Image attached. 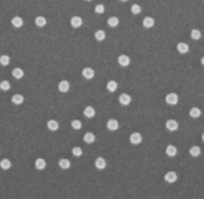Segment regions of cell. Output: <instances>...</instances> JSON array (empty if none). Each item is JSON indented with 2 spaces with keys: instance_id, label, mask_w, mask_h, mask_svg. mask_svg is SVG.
<instances>
[{
  "instance_id": "cell-1",
  "label": "cell",
  "mask_w": 204,
  "mask_h": 199,
  "mask_svg": "<svg viewBox=\"0 0 204 199\" xmlns=\"http://www.w3.org/2000/svg\"><path fill=\"white\" fill-rule=\"evenodd\" d=\"M166 102L169 105H176L179 102V96L176 93H169L166 96Z\"/></svg>"
},
{
  "instance_id": "cell-2",
  "label": "cell",
  "mask_w": 204,
  "mask_h": 199,
  "mask_svg": "<svg viewBox=\"0 0 204 199\" xmlns=\"http://www.w3.org/2000/svg\"><path fill=\"white\" fill-rule=\"evenodd\" d=\"M130 142L134 145H138L142 142V135L138 132H135L130 136Z\"/></svg>"
},
{
  "instance_id": "cell-3",
  "label": "cell",
  "mask_w": 204,
  "mask_h": 199,
  "mask_svg": "<svg viewBox=\"0 0 204 199\" xmlns=\"http://www.w3.org/2000/svg\"><path fill=\"white\" fill-rule=\"evenodd\" d=\"M166 128L171 132L176 131L179 128V122L175 121V120H168V121L166 122Z\"/></svg>"
},
{
  "instance_id": "cell-4",
  "label": "cell",
  "mask_w": 204,
  "mask_h": 199,
  "mask_svg": "<svg viewBox=\"0 0 204 199\" xmlns=\"http://www.w3.org/2000/svg\"><path fill=\"white\" fill-rule=\"evenodd\" d=\"M118 101H120V103L123 104V105H129L131 103V101H132V98H131V96L129 94L123 93V94H121L120 97H118Z\"/></svg>"
},
{
  "instance_id": "cell-5",
  "label": "cell",
  "mask_w": 204,
  "mask_h": 199,
  "mask_svg": "<svg viewBox=\"0 0 204 199\" xmlns=\"http://www.w3.org/2000/svg\"><path fill=\"white\" fill-rule=\"evenodd\" d=\"M106 127L109 131H115L118 129V122L114 119H110V120L107 121Z\"/></svg>"
},
{
  "instance_id": "cell-6",
  "label": "cell",
  "mask_w": 204,
  "mask_h": 199,
  "mask_svg": "<svg viewBox=\"0 0 204 199\" xmlns=\"http://www.w3.org/2000/svg\"><path fill=\"white\" fill-rule=\"evenodd\" d=\"M118 63H120L121 66H128L130 64V62H131V59H130L129 56H127V55L121 54V55L118 56Z\"/></svg>"
},
{
  "instance_id": "cell-7",
  "label": "cell",
  "mask_w": 204,
  "mask_h": 199,
  "mask_svg": "<svg viewBox=\"0 0 204 199\" xmlns=\"http://www.w3.org/2000/svg\"><path fill=\"white\" fill-rule=\"evenodd\" d=\"M82 75H83V77L85 79H87V80H91V79L94 77L95 73H94V69H92L91 68H86V69H83Z\"/></svg>"
},
{
  "instance_id": "cell-8",
  "label": "cell",
  "mask_w": 204,
  "mask_h": 199,
  "mask_svg": "<svg viewBox=\"0 0 204 199\" xmlns=\"http://www.w3.org/2000/svg\"><path fill=\"white\" fill-rule=\"evenodd\" d=\"M164 180L167 183H175L178 180V176H176V173L175 172H168L164 176Z\"/></svg>"
},
{
  "instance_id": "cell-9",
  "label": "cell",
  "mask_w": 204,
  "mask_h": 199,
  "mask_svg": "<svg viewBox=\"0 0 204 199\" xmlns=\"http://www.w3.org/2000/svg\"><path fill=\"white\" fill-rule=\"evenodd\" d=\"M176 49H178V51L180 53H182V54H185V53L189 52V45H188L187 43H184V42H181L179 43L178 45H176Z\"/></svg>"
},
{
  "instance_id": "cell-10",
  "label": "cell",
  "mask_w": 204,
  "mask_h": 199,
  "mask_svg": "<svg viewBox=\"0 0 204 199\" xmlns=\"http://www.w3.org/2000/svg\"><path fill=\"white\" fill-rule=\"evenodd\" d=\"M58 90L60 92H62V93L68 92V90H70V83H68V81H65V80L61 81V82L58 84Z\"/></svg>"
},
{
  "instance_id": "cell-11",
  "label": "cell",
  "mask_w": 204,
  "mask_h": 199,
  "mask_svg": "<svg viewBox=\"0 0 204 199\" xmlns=\"http://www.w3.org/2000/svg\"><path fill=\"white\" fill-rule=\"evenodd\" d=\"M95 166L98 170H104V168H106V161H105V159L102 158V157H98L95 160Z\"/></svg>"
},
{
  "instance_id": "cell-12",
  "label": "cell",
  "mask_w": 204,
  "mask_h": 199,
  "mask_svg": "<svg viewBox=\"0 0 204 199\" xmlns=\"http://www.w3.org/2000/svg\"><path fill=\"white\" fill-rule=\"evenodd\" d=\"M70 24L74 28H80L83 25V20L80 17H73L70 20Z\"/></svg>"
},
{
  "instance_id": "cell-13",
  "label": "cell",
  "mask_w": 204,
  "mask_h": 199,
  "mask_svg": "<svg viewBox=\"0 0 204 199\" xmlns=\"http://www.w3.org/2000/svg\"><path fill=\"white\" fill-rule=\"evenodd\" d=\"M95 109L92 107V106H87L86 108L84 109V115L86 117H88V119H91V117H93L94 115H95Z\"/></svg>"
},
{
  "instance_id": "cell-14",
  "label": "cell",
  "mask_w": 204,
  "mask_h": 199,
  "mask_svg": "<svg viewBox=\"0 0 204 199\" xmlns=\"http://www.w3.org/2000/svg\"><path fill=\"white\" fill-rule=\"evenodd\" d=\"M45 166H46V161H45V159L43 158H37L35 161V168H37L39 171H42L45 168Z\"/></svg>"
},
{
  "instance_id": "cell-15",
  "label": "cell",
  "mask_w": 204,
  "mask_h": 199,
  "mask_svg": "<svg viewBox=\"0 0 204 199\" xmlns=\"http://www.w3.org/2000/svg\"><path fill=\"white\" fill-rule=\"evenodd\" d=\"M155 22H154V18L150 17H145L143 20V26L145 28H147V29H150V28H152L154 26Z\"/></svg>"
},
{
  "instance_id": "cell-16",
  "label": "cell",
  "mask_w": 204,
  "mask_h": 199,
  "mask_svg": "<svg viewBox=\"0 0 204 199\" xmlns=\"http://www.w3.org/2000/svg\"><path fill=\"white\" fill-rule=\"evenodd\" d=\"M24 100H25V98L22 94H15V95H13L12 98H11L12 103H15V105H20V104H22L23 102H24Z\"/></svg>"
},
{
  "instance_id": "cell-17",
  "label": "cell",
  "mask_w": 204,
  "mask_h": 199,
  "mask_svg": "<svg viewBox=\"0 0 204 199\" xmlns=\"http://www.w3.org/2000/svg\"><path fill=\"white\" fill-rule=\"evenodd\" d=\"M166 153L168 156H171V157L176 156V153H178V149H176L174 145H168V146L166 147Z\"/></svg>"
},
{
  "instance_id": "cell-18",
  "label": "cell",
  "mask_w": 204,
  "mask_h": 199,
  "mask_svg": "<svg viewBox=\"0 0 204 199\" xmlns=\"http://www.w3.org/2000/svg\"><path fill=\"white\" fill-rule=\"evenodd\" d=\"M12 77L13 78H15V79H17V80H20V79H22L23 77H24V71H23L22 69H20V68H15V69L12 71Z\"/></svg>"
},
{
  "instance_id": "cell-19",
  "label": "cell",
  "mask_w": 204,
  "mask_h": 199,
  "mask_svg": "<svg viewBox=\"0 0 204 199\" xmlns=\"http://www.w3.org/2000/svg\"><path fill=\"white\" fill-rule=\"evenodd\" d=\"M11 24H12V26L15 28H20L24 25V20L20 17H15L11 20Z\"/></svg>"
},
{
  "instance_id": "cell-20",
  "label": "cell",
  "mask_w": 204,
  "mask_h": 199,
  "mask_svg": "<svg viewBox=\"0 0 204 199\" xmlns=\"http://www.w3.org/2000/svg\"><path fill=\"white\" fill-rule=\"evenodd\" d=\"M58 165L60 166L62 170H68V168H70V161L66 158H61L60 160L58 161Z\"/></svg>"
},
{
  "instance_id": "cell-21",
  "label": "cell",
  "mask_w": 204,
  "mask_h": 199,
  "mask_svg": "<svg viewBox=\"0 0 204 199\" xmlns=\"http://www.w3.org/2000/svg\"><path fill=\"white\" fill-rule=\"evenodd\" d=\"M84 141L86 143H88V144H91V143H93L95 141V135L93 133H91V132H88V133H86L84 135Z\"/></svg>"
},
{
  "instance_id": "cell-22",
  "label": "cell",
  "mask_w": 204,
  "mask_h": 199,
  "mask_svg": "<svg viewBox=\"0 0 204 199\" xmlns=\"http://www.w3.org/2000/svg\"><path fill=\"white\" fill-rule=\"evenodd\" d=\"M47 127L49 130L56 131V130H58V128H59V124L56 121H54V120H50V121H48L47 122Z\"/></svg>"
},
{
  "instance_id": "cell-23",
  "label": "cell",
  "mask_w": 204,
  "mask_h": 199,
  "mask_svg": "<svg viewBox=\"0 0 204 199\" xmlns=\"http://www.w3.org/2000/svg\"><path fill=\"white\" fill-rule=\"evenodd\" d=\"M10 166H11V163H10L9 159L4 158L0 161V168H1L2 170L6 171V170H8V168H10Z\"/></svg>"
},
{
  "instance_id": "cell-24",
  "label": "cell",
  "mask_w": 204,
  "mask_h": 199,
  "mask_svg": "<svg viewBox=\"0 0 204 199\" xmlns=\"http://www.w3.org/2000/svg\"><path fill=\"white\" fill-rule=\"evenodd\" d=\"M189 153L191 154V155L193 156V157L199 156V155H200V153H201L200 147H199V146H193V147H191V148H190V150H189Z\"/></svg>"
},
{
  "instance_id": "cell-25",
  "label": "cell",
  "mask_w": 204,
  "mask_h": 199,
  "mask_svg": "<svg viewBox=\"0 0 204 199\" xmlns=\"http://www.w3.org/2000/svg\"><path fill=\"white\" fill-rule=\"evenodd\" d=\"M46 23H47L46 18H45L44 17H37L35 18V24L37 27H40V28L44 27L45 25H46Z\"/></svg>"
},
{
  "instance_id": "cell-26",
  "label": "cell",
  "mask_w": 204,
  "mask_h": 199,
  "mask_svg": "<svg viewBox=\"0 0 204 199\" xmlns=\"http://www.w3.org/2000/svg\"><path fill=\"white\" fill-rule=\"evenodd\" d=\"M106 88L109 92H114L118 89V83H116L115 81H109L106 85Z\"/></svg>"
},
{
  "instance_id": "cell-27",
  "label": "cell",
  "mask_w": 204,
  "mask_h": 199,
  "mask_svg": "<svg viewBox=\"0 0 204 199\" xmlns=\"http://www.w3.org/2000/svg\"><path fill=\"white\" fill-rule=\"evenodd\" d=\"M190 117H194V119H197V117H199L201 115V110L199 109L198 107H193L191 108V110H190Z\"/></svg>"
},
{
  "instance_id": "cell-28",
  "label": "cell",
  "mask_w": 204,
  "mask_h": 199,
  "mask_svg": "<svg viewBox=\"0 0 204 199\" xmlns=\"http://www.w3.org/2000/svg\"><path fill=\"white\" fill-rule=\"evenodd\" d=\"M118 23H120V20H118V18L116 17H111L108 18V20H107L108 26L111 27V28H115L118 25Z\"/></svg>"
},
{
  "instance_id": "cell-29",
  "label": "cell",
  "mask_w": 204,
  "mask_h": 199,
  "mask_svg": "<svg viewBox=\"0 0 204 199\" xmlns=\"http://www.w3.org/2000/svg\"><path fill=\"white\" fill-rule=\"evenodd\" d=\"M95 38L97 39L98 41H103L106 38V34H105V32L102 31V30H98L95 33Z\"/></svg>"
},
{
  "instance_id": "cell-30",
  "label": "cell",
  "mask_w": 204,
  "mask_h": 199,
  "mask_svg": "<svg viewBox=\"0 0 204 199\" xmlns=\"http://www.w3.org/2000/svg\"><path fill=\"white\" fill-rule=\"evenodd\" d=\"M191 38L193 40H199L201 38V32L197 29H194L191 31Z\"/></svg>"
},
{
  "instance_id": "cell-31",
  "label": "cell",
  "mask_w": 204,
  "mask_h": 199,
  "mask_svg": "<svg viewBox=\"0 0 204 199\" xmlns=\"http://www.w3.org/2000/svg\"><path fill=\"white\" fill-rule=\"evenodd\" d=\"M9 61H10V58L8 55H1L0 56V63H1V66H8L9 64Z\"/></svg>"
},
{
  "instance_id": "cell-32",
  "label": "cell",
  "mask_w": 204,
  "mask_h": 199,
  "mask_svg": "<svg viewBox=\"0 0 204 199\" xmlns=\"http://www.w3.org/2000/svg\"><path fill=\"white\" fill-rule=\"evenodd\" d=\"M0 89L2 90V91H8V90L10 89V84L8 81H2L1 83H0Z\"/></svg>"
},
{
  "instance_id": "cell-33",
  "label": "cell",
  "mask_w": 204,
  "mask_h": 199,
  "mask_svg": "<svg viewBox=\"0 0 204 199\" xmlns=\"http://www.w3.org/2000/svg\"><path fill=\"white\" fill-rule=\"evenodd\" d=\"M72 127L75 130H81L82 122L79 121V120H74V121H72Z\"/></svg>"
},
{
  "instance_id": "cell-34",
  "label": "cell",
  "mask_w": 204,
  "mask_h": 199,
  "mask_svg": "<svg viewBox=\"0 0 204 199\" xmlns=\"http://www.w3.org/2000/svg\"><path fill=\"white\" fill-rule=\"evenodd\" d=\"M131 11H132V13H134V15H139V13L141 12V6H140L139 4H133L132 7H131Z\"/></svg>"
},
{
  "instance_id": "cell-35",
  "label": "cell",
  "mask_w": 204,
  "mask_h": 199,
  "mask_svg": "<svg viewBox=\"0 0 204 199\" xmlns=\"http://www.w3.org/2000/svg\"><path fill=\"white\" fill-rule=\"evenodd\" d=\"M72 152H73V154L77 157H80L82 154H83V150H82L81 147H74L72 150Z\"/></svg>"
},
{
  "instance_id": "cell-36",
  "label": "cell",
  "mask_w": 204,
  "mask_h": 199,
  "mask_svg": "<svg viewBox=\"0 0 204 199\" xmlns=\"http://www.w3.org/2000/svg\"><path fill=\"white\" fill-rule=\"evenodd\" d=\"M104 10H105V8H104V5H103V4H98V5H96L95 12H97V13H103V12H104Z\"/></svg>"
},
{
  "instance_id": "cell-37",
  "label": "cell",
  "mask_w": 204,
  "mask_h": 199,
  "mask_svg": "<svg viewBox=\"0 0 204 199\" xmlns=\"http://www.w3.org/2000/svg\"><path fill=\"white\" fill-rule=\"evenodd\" d=\"M201 63H202L203 66H204V56L202 57V58H201Z\"/></svg>"
},
{
  "instance_id": "cell-38",
  "label": "cell",
  "mask_w": 204,
  "mask_h": 199,
  "mask_svg": "<svg viewBox=\"0 0 204 199\" xmlns=\"http://www.w3.org/2000/svg\"><path fill=\"white\" fill-rule=\"evenodd\" d=\"M202 140H203V142H204V134L202 135Z\"/></svg>"
},
{
  "instance_id": "cell-39",
  "label": "cell",
  "mask_w": 204,
  "mask_h": 199,
  "mask_svg": "<svg viewBox=\"0 0 204 199\" xmlns=\"http://www.w3.org/2000/svg\"><path fill=\"white\" fill-rule=\"evenodd\" d=\"M121 1H128V0H121Z\"/></svg>"
},
{
  "instance_id": "cell-40",
  "label": "cell",
  "mask_w": 204,
  "mask_h": 199,
  "mask_svg": "<svg viewBox=\"0 0 204 199\" xmlns=\"http://www.w3.org/2000/svg\"><path fill=\"white\" fill-rule=\"evenodd\" d=\"M86 1H91V0H86Z\"/></svg>"
}]
</instances>
